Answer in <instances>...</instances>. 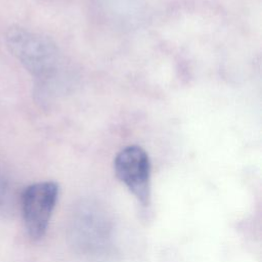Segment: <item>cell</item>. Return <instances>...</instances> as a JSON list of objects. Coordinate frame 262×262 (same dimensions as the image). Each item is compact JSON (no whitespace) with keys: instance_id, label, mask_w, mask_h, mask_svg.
I'll return each instance as SVG.
<instances>
[{"instance_id":"obj_1","label":"cell","mask_w":262,"mask_h":262,"mask_svg":"<svg viewBox=\"0 0 262 262\" xmlns=\"http://www.w3.org/2000/svg\"><path fill=\"white\" fill-rule=\"evenodd\" d=\"M9 52L30 73L35 81L37 94L47 97L55 89L61 72L58 48L48 37L13 26L5 34Z\"/></svg>"},{"instance_id":"obj_2","label":"cell","mask_w":262,"mask_h":262,"mask_svg":"<svg viewBox=\"0 0 262 262\" xmlns=\"http://www.w3.org/2000/svg\"><path fill=\"white\" fill-rule=\"evenodd\" d=\"M58 195V185L43 181L26 187L20 196L25 226L33 239L41 238L47 229Z\"/></svg>"},{"instance_id":"obj_3","label":"cell","mask_w":262,"mask_h":262,"mask_svg":"<svg viewBox=\"0 0 262 262\" xmlns=\"http://www.w3.org/2000/svg\"><path fill=\"white\" fill-rule=\"evenodd\" d=\"M117 177L135 195L143 206L150 199V164L147 154L138 145L123 148L115 159Z\"/></svg>"},{"instance_id":"obj_4","label":"cell","mask_w":262,"mask_h":262,"mask_svg":"<svg viewBox=\"0 0 262 262\" xmlns=\"http://www.w3.org/2000/svg\"><path fill=\"white\" fill-rule=\"evenodd\" d=\"M13 192L10 183L0 171V217H6L12 212Z\"/></svg>"}]
</instances>
